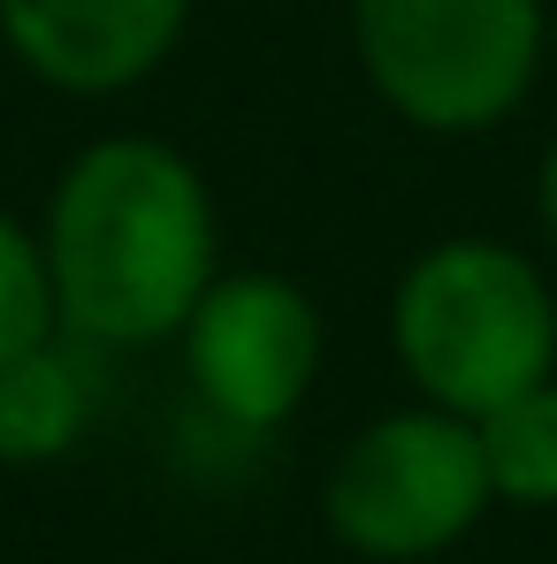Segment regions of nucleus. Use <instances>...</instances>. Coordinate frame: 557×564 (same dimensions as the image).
Wrapping results in <instances>:
<instances>
[{"mask_svg":"<svg viewBox=\"0 0 557 564\" xmlns=\"http://www.w3.org/2000/svg\"><path fill=\"white\" fill-rule=\"evenodd\" d=\"M85 412H93L85 375H77L69 351H54V336L15 351V359H0V466L62 458L85 435Z\"/></svg>","mask_w":557,"mask_h":564,"instance_id":"obj_7","label":"nucleus"},{"mask_svg":"<svg viewBox=\"0 0 557 564\" xmlns=\"http://www.w3.org/2000/svg\"><path fill=\"white\" fill-rule=\"evenodd\" d=\"M329 534L374 564H428L489 511V466L473 420L428 404L389 412L344 443L321 488Z\"/></svg>","mask_w":557,"mask_h":564,"instance_id":"obj_4","label":"nucleus"},{"mask_svg":"<svg viewBox=\"0 0 557 564\" xmlns=\"http://www.w3.org/2000/svg\"><path fill=\"white\" fill-rule=\"evenodd\" d=\"M535 206H543V229H550V245H557V138H550V153H543V184H535Z\"/></svg>","mask_w":557,"mask_h":564,"instance_id":"obj_10","label":"nucleus"},{"mask_svg":"<svg viewBox=\"0 0 557 564\" xmlns=\"http://www.w3.org/2000/svg\"><path fill=\"white\" fill-rule=\"evenodd\" d=\"M184 375L229 427H276L321 375V313L282 275H214L184 313Z\"/></svg>","mask_w":557,"mask_h":564,"instance_id":"obj_5","label":"nucleus"},{"mask_svg":"<svg viewBox=\"0 0 557 564\" xmlns=\"http://www.w3.org/2000/svg\"><path fill=\"white\" fill-rule=\"evenodd\" d=\"M473 435H481L489 496L527 503V511L557 503V381H535V389H519L512 404L481 412Z\"/></svg>","mask_w":557,"mask_h":564,"instance_id":"obj_8","label":"nucleus"},{"mask_svg":"<svg viewBox=\"0 0 557 564\" xmlns=\"http://www.w3.org/2000/svg\"><path fill=\"white\" fill-rule=\"evenodd\" d=\"M191 23V0H0L8 54L69 99L146 85Z\"/></svg>","mask_w":557,"mask_h":564,"instance_id":"obj_6","label":"nucleus"},{"mask_svg":"<svg viewBox=\"0 0 557 564\" xmlns=\"http://www.w3.org/2000/svg\"><path fill=\"white\" fill-rule=\"evenodd\" d=\"M389 344L428 404L481 420L557 375V297L512 245L451 237L405 268L389 297Z\"/></svg>","mask_w":557,"mask_h":564,"instance_id":"obj_2","label":"nucleus"},{"mask_svg":"<svg viewBox=\"0 0 557 564\" xmlns=\"http://www.w3.org/2000/svg\"><path fill=\"white\" fill-rule=\"evenodd\" d=\"M54 313L85 344H161L214 282V198L206 176L161 138H99L46 198Z\"/></svg>","mask_w":557,"mask_h":564,"instance_id":"obj_1","label":"nucleus"},{"mask_svg":"<svg viewBox=\"0 0 557 564\" xmlns=\"http://www.w3.org/2000/svg\"><path fill=\"white\" fill-rule=\"evenodd\" d=\"M543 0H352V46L367 85L413 130L504 122L543 62Z\"/></svg>","mask_w":557,"mask_h":564,"instance_id":"obj_3","label":"nucleus"},{"mask_svg":"<svg viewBox=\"0 0 557 564\" xmlns=\"http://www.w3.org/2000/svg\"><path fill=\"white\" fill-rule=\"evenodd\" d=\"M54 328H62V313H54L46 252H39V237H31L15 214H0V359L46 344Z\"/></svg>","mask_w":557,"mask_h":564,"instance_id":"obj_9","label":"nucleus"},{"mask_svg":"<svg viewBox=\"0 0 557 564\" xmlns=\"http://www.w3.org/2000/svg\"><path fill=\"white\" fill-rule=\"evenodd\" d=\"M550 39H557V15H550Z\"/></svg>","mask_w":557,"mask_h":564,"instance_id":"obj_11","label":"nucleus"}]
</instances>
